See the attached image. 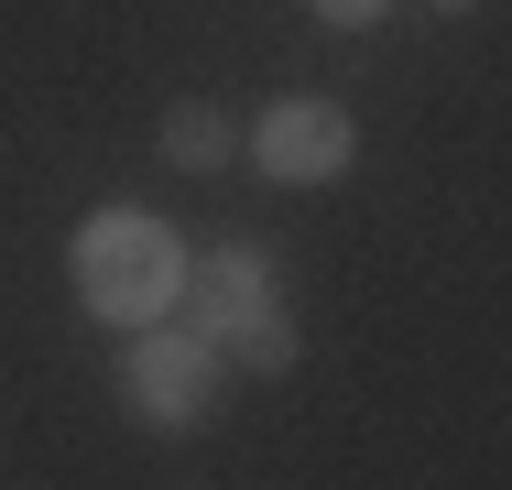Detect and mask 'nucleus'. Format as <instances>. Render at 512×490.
<instances>
[{
    "label": "nucleus",
    "mask_w": 512,
    "mask_h": 490,
    "mask_svg": "<svg viewBox=\"0 0 512 490\" xmlns=\"http://www.w3.org/2000/svg\"><path fill=\"white\" fill-rule=\"evenodd\" d=\"M186 327L240 371H295V316L273 305V262L251 240H218L207 262H186Z\"/></svg>",
    "instance_id": "2"
},
{
    "label": "nucleus",
    "mask_w": 512,
    "mask_h": 490,
    "mask_svg": "<svg viewBox=\"0 0 512 490\" xmlns=\"http://www.w3.org/2000/svg\"><path fill=\"white\" fill-rule=\"evenodd\" d=\"M218 349H207L197 327H142L131 349H120V403L142 414V425H197L207 403H218Z\"/></svg>",
    "instance_id": "3"
},
{
    "label": "nucleus",
    "mask_w": 512,
    "mask_h": 490,
    "mask_svg": "<svg viewBox=\"0 0 512 490\" xmlns=\"http://www.w3.org/2000/svg\"><path fill=\"white\" fill-rule=\"evenodd\" d=\"M218 153H229V120H218L207 98L164 109V164H218Z\"/></svg>",
    "instance_id": "5"
},
{
    "label": "nucleus",
    "mask_w": 512,
    "mask_h": 490,
    "mask_svg": "<svg viewBox=\"0 0 512 490\" xmlns=\"http://www.w3.org/2000/svg\"><path fill=\"white\" fill-rule=\"evenodd\" d=\"M382 11H393V0H316V22H338V33H371Z\"/></svg>",
    "instance_id": "6"
},
{
    "label": "nucleus",
    "mask_w": 512,
    "mask_h": 490,
    "mask_svg": "<svg viewBox=\"0 0 512 490\" xmlns=\"http://www.w3.org/2000/svg\"><path fill=\"white\" fill-rule=\"evenodd\" d=\"M251 153H262V175H273V186H338V175H349V153H360V131H349V109H338V98H273V109H262V131H251Z\"/></svg>",
    "instance_id": "4"
},
{
    "label": "nucleus",
    "mask_w": 512,
    "mask_h": 490,
    "mask_svg": "<svg viewBox=\"0 0 512 490\" xmlns=\"http://www.w3.org/2000/svg\"><path fill=\"white\" fill-rule=\"evenodd\" d=\"M436 11H469V0H436Z\"/></svg>",
    "instance_id": "7"
},
{
    "label": "nucleus",
    "mask_w": 512,
    "mask_h": 490,
    "mask_svg": "<svg viewBox=\"0 0 512 490\" xmlns=\"http://www.w3.org/2000/svg\"><path fill=\"white\" fill-rule=\"evenodd\" d=\"M66 273H77V305H88V316L153 327V316L186 294V240H175L164 218H142V207H99V218H77Z\"/></svg>",
    "instance_id": "1"
}]
</instances>
